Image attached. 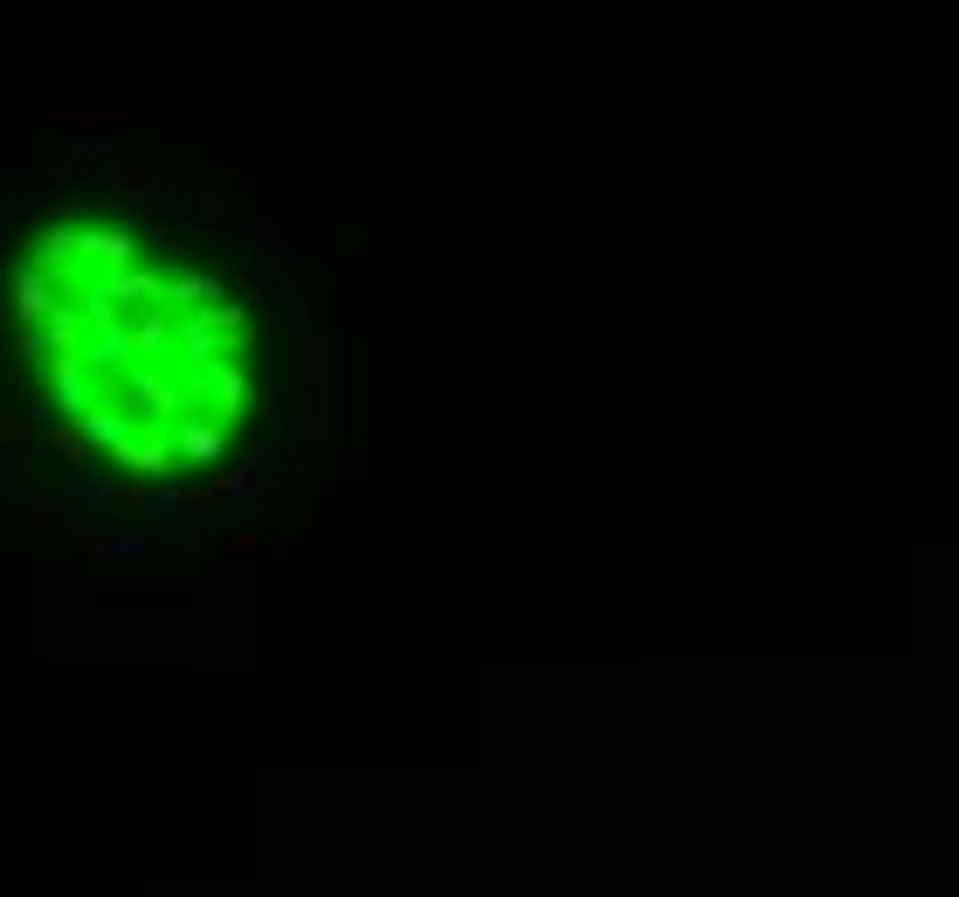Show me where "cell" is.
<instances>
[{"instance_id": "8fae6325", "label": "cell", "mask_w": 959, "mask_h": 897, "mask_svg": "<svg viewBox=\"0 0 959 897\" xmlns=\"http://www.w3.org/2000/svg\"><path fill=\"white\" fill-rule=\"evenodd\" d=\"M0 242H8V221H0Z\"/></svg>"}, {"instance_id": "52a82bcc", "label": "cell", "mask_w": 959, "mask_h": 897, "mask_svg": "<svg viewBox=\"0 0 959 897\" xmlns=\"http://www.w3.org/2000/svg\"><path fill=\"white\" fill-rule=\"evenodd\" d=\"M21 145H29V118L8 111V118H0V152H21Z\"/></svg>"}, {"instance_id": "8992f818", "label": "cell", "mask_w": 959, "mask_h": 897, "mask_svg": "<svg viewBox=\"0 0 959 897\" xmlns=\"http://www.w3.org/2000/svg\"><path fill=\"white\" fill-rule=\"evenodd\" d=\"M179 456H187V463H215V456H221V428L215 422H194L187 435H179Z\"/></svg>"}, {"instance_id": "7a4b0ae2", "label": "cell", "mask_w": 959, "mask_h": 897, "mask_svg": "<svg viewBox=\"0 0 959 897\" xmlns=\"http://www.w3.org/2000/svg\"><path fill=\"white\" fill-rule=\"evenodd\" d=\"M84 559H145V538H111V532H69Z\"/></svg>"}, {"instance_id": "30bf717a", "label": "cell", "mask_w": 959, "mask_h": 897, "mask_svg": "<svg viewBox=\"0 0 959 897\" xmlns=\"http://www.w3.org/2000/svg\"><path fill=\"white\" fill-rule=\"evenodd\" d=\"M118 200H145V179H139L132 166H124V173H118Z\"/></svg>"}, {"instance_id": "9c48e42d", "label": "cell", "mask_w": 959, "mask_h": 897, "mask_svg": "<svg viewBox=\"0 0 959 897\" xmlns=\"http://www.w3.org/2000/svg\"><path fill=\"white\" fill-rule=\"evenodd\" d=\"M35 422L29 415H0V442H21V435H29Z\"/></svg>"}, {"instance_id": "ba28073f", "label": "cell", "mask_w": 959, "mask_h": 897, "mask_svg": "<svg viewBox=\"0 0 959 897\" xmlns=\"http://www.w3.org/2000/svg\"><path fill=\"white\" fill-rule=\"evenodd\" d=\"M35 525H42V532H63L69 518H63V504H56V497H35Z\"/></svg>"}, {"instance_id": "6da1fadb", "label": "cell", "mask_w": 959, "mask_h": 897, "mask_svg": "<svg viewBox=\"0 0 959 897\" xmlns=\"http://www.w3.org/2000/svg\"><path fill=\"white\" fill-rule=\"evenodd\" d=\"M48 456L76 477V470H90V435H84V422H56L48 428Z\"/></svg>"}, {"instance_id": "3957f363", "label": "cell", "mask_w": 959, "mask_h": 897, "mask_svg": "<svg viewBox=\"0 0 959 897\" xmlns=\"http://www.w3.org/2000/svg\"><path fill=\"white\" fill-rule=\"evenodd\" d=\"M63 152L69 160H118V139H111V124H69Z\"/></svg>"}, {"instance_id": "277c9868", "label": "cell", "mask_w": 959, "mask_h": 897, "mask_svg": "<svg viewBox=\"0 0 959 897\" xmlns=\"http://www.w3.org/2000/svg\"><path fill=\"white\" fill-rule=\"evenodd\" d=\"M69 504H76V511H97V504H118V477H97V470H76V477H69Z\"/></svg>"}, {"instance_id": "5b68a950", "label": "cell", "mask_w": 959, "mask_h": 897, "mask_svg": "<svg viewBox=\"0 0 959 897\" xmlns=\"http://www.w3.org/2000/svg\"><path fill=\"white\" fill-rule=\"evenodd\" d=\"M14 311L29 318V331H35V318H48V311H56V297H48V284H42V270H35V263L21 270V304H14Z\"/></svg>"}]
</instances>
